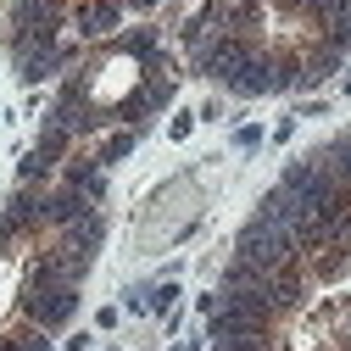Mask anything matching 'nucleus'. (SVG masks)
<instances>
[{
  "instance_id": "nucleus-1",
  "label": "nucleus",
  "mask_w": 351,
  "mask_h": 351,
  "mask_svg": "<svg viewBox=\"0 0 351 351\" xmlns=\"http://www.w3.org/2000/svg\"><path fill=\"white\" fill-rule=\"evenodd\" d=\"M234 256L245 262V268H256L262 279H268L274 268H295V262H306L301 256V245H295V229H279V223H268V217H245L240 223V234H234Z\"/></svg>"
},
{
  "instance_id": "nucleus-2",
  "label": "nucleus",
  "mask_w": 351,
  "mask_h": 351,
  "mask_svg": "<svg viewBox=\"0 0 351 351\" xmlns=\"http://www.w3.org/2000/svg\"><path fill=\"white\" fill-rule=\"evenodd\" d=\"M206 340L217 351H279L285 346V329L274 324H245V318H229V313H212L206 318Z\"/></svg>"
},
{
  "instance_id": "nucleus-3",
  "label": "nucleus",
  "mask_w": 351,
  "mask_h": 351,
  "mask_svg": "<svg viewBox=\"0 0 351 351\" xmlns=\"http://www.w3.org/2000/svg\"><path fill=\"white\" fill-rule=\"evenodd\" d=\"M34 234H45V195H39L34 184H23L6 206H0V251H12Z\"/></svg>"
},
{
  "instance_id": "nucleus-4",
  "label": "nucleus",
  "mask_w": 351,
  "mask_h": 351,
  "mask_svg": "<svg viewBox=\"0 0 351 351\" xmlns=\"http://www.w3.org/2000/svg\"><path fill=\"white\" fill-rule=\"evenodd\" d=\"M101 245H106V223H101V212H90L84 223H73V229H62L56 234V256L67 262V274L84 285V274H90V262L101 256Z\"/></svg>"
},
{
  "instance_id": "nucleus-5",
  "label": "nucleus",
  "mask_w": 351,
  "mask_h": 351,
  "mask_svg": "<svg viewBox=\"0 0 351 351\" xmlns=\"http://www.w3.org/2000/svg\"><path fill=\"white\" fill-rule=\"evenodd\" d=\"M90 212H101L90 195H78L73 184H56V190H45V229L51 234H62V229H73V223H84Z\"/></svg>"
},
{
  "instance_id": "nucleus-6",
  "label": "nucleus",
  "mask_w": 351,
  "mask_h": 351,
  "mask_svg": "<svg viewBox=\"0 0 351 351\" xmlns=\"http://www.w3.org/2000/svg\"><path fill=\"white\" fill-rule=\"evenodd\" d=\"M78 34L84 39H117L123 28V0H78Z\"/></svg>"
},
{
  "instance_id": "nucleus-7",
  "label": "nucleus",
  "mask_w": 351,
  "mask_h": 351,
  "mask_svg": "<svg viewBox=\"0 0 351 351\" xmlns=\"http://www.w3.org/2000/svg\"><path fill=\"white\" fill-rule=\"evenodd\" d=\"M62 184H73L78 195H90V201L101 206V201H106V167H101L95 156H78V162L62 167Z\"/></svg>"
},
{
  "instance_id": "nucleus-8",
  "label": "nucleus",
  "mask_w": 351,
  "mask_h": 351,
  "mask_svg": "<svg viewBox=\"0 0 351 351\" xmlns=\"http://www.w3.org/2000/svg\"><path fill=\"white\" fill-rule=\"evenodd\" d=\"M0 351H56V346H51V335L39 329V324L23 318V324H12L6 335H0Z\"/></svg>"
},
{
  "instance_id": "nucleus-9",
  "label": "nucleus",
  "mask_w": 351,
  "mask_h": 351,
  "mask_svg": "<svg viewBox=\"0 0 351 351\" xmlns=\"http://www.w3.org/2000/svg\"><path fill=\"white\" fill-rule=\"evenodd\" d=\"M162 45H156V28H128V34H117L112 39V56H128V62H145V56H156Z\"/></svg>"
},
{
  "instance_id": "nucleus-10",
  "label": "nucleus",
  "mask_w": 351,
  "mask_h": 351,
  "mask_svg": "<svg viewBox=\"0 0 351 351\" xmlns=\"http://www.w3.org/2000/svg\"><path fill=\"white\" fill-rule=\"evenodd\" d=\"M134 140H140L134 128H117V134H106V140L95 145V162H101V167H112V162H123L128 151H134Z\"/></svg>"
},
{
  "instance_id": "nucleus-11",
  "label": "nucleus",
  "mask_w": 351,
  "mask_h": 351,
  "mask_svg": "<svg viewBox=\"0 0 351 351\" xmlns=\"http://www.w3.org/2000/svg\"><path fill=\"white\" fill-rule=\"evenodd\" d=\"M45 173H51V162L39 156V151H28V156L17 162V179H23V184H39V179H45Z\"/></svg>"
},
{
  "instance_id": "nucleus-12",
  "label": "nucleus",
  "mask_w": 351,
  "mask_h": 351,
  "mask_svg": "<svg viewBox=\"0 0 351 351\" xmlns=\"http://www.w3.org/2000/svg\"><path fill=\"white\" fill-rule=\"evenodd\" d=\"M229 140H234V151H256L262 140H268V128H262V123H240Z\"/></svg>"
},
{
  "instance_id": "nucleus-13",
  "label": "nucleus",
  "mask_w": 351,
  "mask_h": 351,
  "mask_svg": "<svg viewBox=\"0 0 351 351\" xmlns=\"http://www.w3.org/2000/svg\"><path fill=\"white\" fill-rule=\"evenodd\" d=\"M173 301H179V285H156L151 290V313H167Z\"/></svg>"
},
{
  "instance_id": "nucleus-14",
  "label": "nucleus",
  "mask_w": 351,
  "mask_h": 351,
  "mask_svg": "<svg viewBox=\"0 0 351 351\" xmlns=\"http://www.w3.org/2000/svg\"><path fill=\"white\" fill-rule=\"evenodd\" d=\"M195 134V112H179V117H173V134L167 140H190Z\"/></svg>"
},
{
  "instance_id": "nucleus-15",
  "label": "nucleus",
  "mask_w": 351,
  "mask_h": 351,
  "mask_svg": "<svg viewBox=\"0 0 351 351\" xmlns=\"http://www.w3.org/2000/svg\"><path fill=\"white\" fill-rule=\"evenodd\" d=\"M290 134H295V117H279V128H274V140H279V145H290Z\"/></svg>"
},
{
  "instance_id": "nucleus-16",
  "label": "nucleus",
  "mask_w": 351,
  "mask_h": 351,
  "mask_svg": "<svg viewBox=\"0 0 351 351\" xmlns=\"http://www.w3.org/2000/svg\"><path fill=\"white\" fill-rule=\"evenodd\" d=\"M123 6H128V12H156L162 0H123Z\"/></svg>"
},
{
  "instance_id": "nucleus-17",
  "label": "nucleus",
  "mask_w": 351,
  "mask_h": 351,
  "mask_svg": "<svg viewBox=\"0 0 351 351\" xmlns=\"http://www.w3.org/2000/svg\"><path fill=\"white\" fill-rule=\"evenodd\" d=\"M340 95H346V101H351V78H346V90H340Z\"/></svg>"
}]
</instances>
